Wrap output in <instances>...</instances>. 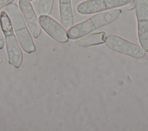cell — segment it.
<instances>
[{
  "label": "cell",
  "mask_w": 148,
  "mask_h": 131,
  "mask_svg": "<svg viewBox=\"0 0 148 131\" xmlns=\"http://www.w3.org/2000/svg\"><path fill=\"white\" fill-rule=\"evenodd\" d=\"M138 36L142 47L148 53V0H135Z\"/></svg>",
  "instance_id": "obj_5"
},
{
  "label": "cell",
  "mask_w": 148,
  "mask_h": 131,
  "mask_svg": "<svg viewBox=\"0 0 148 131\" xmlns=\"http://www.w3.org/2000/svg\"><path fill=\"white\" fill-rule=\"evenodd\" d=\"M5 45V39L3 36V33L2 29L0 28V50L2 49Z\"/></svg>",
  "instance_id": "obj_13"
},
{
  "label": "cell",
  "mask_w": 148,
  "mask_h": 131,
  "mask_svg": "<svg viewBox=\"0 0 148 131\" xmlns=\"http://www.w3.org/2000/svg\"><path fill=\"white\" fill-rule=\"evenodd\" d=\"M0 25L5 35L8 62L16 68H18L23 61V52L14 33L9 17L4 11L0 14Z\"/></svg>",
  "instance_id": "obj_3"
},
{
  "label": "cell",
  "mask_w": 148,
  "mask_h": 131,
  "mask_svg": "<svg viewBox=\"0 0 148 131\" xmlns=\"http://www.w3.org/2000/svg\"><path fill=\"white\" fill-rule=\"evenodd\" d=\"M54 0H39V12L40 15H49L52 10Z\"/></svg>",
  "instance_id": "obj_11"
},
{
  "label": "cell",
  "mask_w": 148,
  "mask_h": 131,
  "mask_svg": "<svg viewBox=\"0 0 148 131\" xmlns=\"http://www.w3.org/2000/svg\"><path fill=\"white\" fill-rule=\"evenodd\" d=\"M131 0H87L80 3L76 8L81 14H90L128 4Z\"/></svg>",
  "instance_id": "obj_6"
},
{
  "label": "cell",
  "mask_w": 148,
  "mask_h": 131,
  "mask_svg": "<svg viewBox=\"0 0 148 131\" xmlns=\"http://www.w3.org/2000/svg\"><path fill=\"white\" fill-rule=\"evenodd\" d=\"M121 13V10L117 8L98 12L68 29L67 32L68 38L72 40L77 39L97 29L109 25L115 21Z\"/></svg>",
  "instance_id": "obj_1"
},
{
  "label": "cell",
  "mask_w": 148,
  "mask_h": 131,
  "mask_svg": "<svg viewBox=\"0 0 148 131\" xmlns=\"http://www.w3.org/2000/svg\"><path fill=\"white\" fill-rule=\"evenodd\" d=\"M61 23L65 29H69L73 24L71 0H59Z\"/></svg>",
  "instance_id": "obj_9"
},
{
  "label": "cell",
  "mask_w": 148,
  "mask_h": 131,
  "mask_svg": "<svg viewBox=\"0 0 148 131\" xmlns=\"http://www.w3.org/2000/svg\"><path fill=\"white\" fill-rule=\"evenodd\" d=\"M29 1H32L33 0H29Z\"/></svg>",
  "instance_id": "obj_14"
},
{
  "label": "cell",
  "mask_w": 148,
  "mask_h": 131,
  "mask_svg": "<svg viewBox=\"0 0 148 131\" xmlns=\"http://www.w3.org/2000/svg\"><path fill=\"white\" fill-rule=\"evenodd\" d=\"M105 43L110 50L135 58L140 59L146 55V51L141 46L129 42L117 35L106 36Z\"/></svg>",
  "instance_id": "obj_4"
},
{
  "label": "cell",
  "mask_w": 148,
  "mask_h": 131,
  "mask_svg": "<svg viewBox=\"0 0 148 131\" xmlns=\"http://www.w3.org/2000/svg\"><path fill=\"white\" fill-rule=\"evenodd\" d=\"M106 33L103 31L87 34L79 39L78 44L82 47H88L101 44L105 43Z\"/></svg>",
  "instance_id": "obj_10"
},
{
  "label": "cell",
  "mask_w": 148,
  "mask_h": 131,
  "mask_svg": "<svg viewBox=\"0 0 148 131\" xmlns=\"http://www.w3.org/2000/svg\"><path fill=\"white\" fill-rule=\"evenodd\" d=\"M39 22L42 28L50 37L60 43L68 41L67 32L57 21L48 15H40Z\"/></svg>",
  "instance_id": "obj_7"
},
{
  "label": "cell",
  "mask_w": 148,
  "mask_h": 131,
  "mask_svg": "<svg viewBox=\"0 0 148 131\" xmlns=\"http://www.w3.org/2000/svg\"><path fill=\"white\" fill-rule=\"evenodd\" d=\"M18 5L29 31L35 38H38L41 32V27L30 1L19 0Z\"/></svg>",
  "instance_id": "obj_8"
},
{
  "label": "cell",
  "mask_w": 148,
  "mask_h": 131,
  "mask_svg": "<svg viewBox=\"0 0 148 131\" xmlns=\"http://www.w3.org/2000/svg\"><path fill=\"white\" fill-rule=\"evenodd\" d=\"M15 0H0V9L12 3Z\"/></svg>",
  "instance_id": "obj_12"
},
{
  "label": "cell",
  "mask_w": 148,
  "mask_h": 131,
  "mask_svg": "<svg viewBox=\"0 0 148 131\" xmlns=\"http://www.w3.org/2000/svg\"><path fill=\"white\" fill-rule=\"evenodd\" d=\"M6 10L22 49L28 54L35 51L36 48L31 35L17 5L12 3L7 6Z\"/></svg>",
  "instance_id": "obj_2"
}]
</instances>
